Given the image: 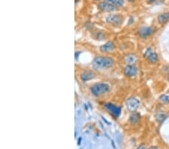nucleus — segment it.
I'll list each match as a JSON object with an SVG mask.
<instances>
[{
	"mask_svg": "<svg viewBox=\"0 0 169 149\" xmlns=\"http://www.w3.org/2000/svg\"><path fill=\"white\" fill-rule=\"evenodd\" d=\"M168 81H169V76H168Z\"/></svg>",
	"mask_w": 169,
	"mask_h": 149,
	"instance_id": "22",
	"label": "nucleus"
},
{
	"mask_svg": "<svg viewBox=\"0 0 169 149\" xmlns=\"http://www.w3.org/2000/svg\"><path fill=\"white\" fill-rule=\"evenodd\" d=\"M106 108L114 117H118L120 114V108L113 104H106Z\"/></svg>",
	"mask_w": 169,
	"mask_h": 149,
	"instance_id": "10",
	"label": "nucleus"
},
{
	"mask_svg": "<svg viewBox=\"0 0 169 149\" xmlns=\"http://www.w3.org/2000/svg\"><path fill=\"white\" fill-rule=\"evenodd\" d=\"M137 149H146V148H145V147H144V145H141V146H139V147Z\"/></svg>",
	"mask_w": 169,
	"mask_h": 149,
	"instance_id": "18",
	"label": "nucleus"
},
{
	"mask_svg": "<svg viewBox=\"0 0 169 149\" xmlns=\"http://www.w3.org/2000/svg\"><path fill=\"white\" fill-rule=\"evenodd\" d=\"M123 21H124V18L120 14H111V15L108 16L107 17V19H106V21L108 24L115 26H118L121 25L123 24Z\"/></svg>",
	"mask_w": 169,
	"mask_h": 149,
	"instance_id": "3",
	"label": "nucleus"
},
{
	"mask_svg": "<svg viewBox=\"0 0 169 149\" xmlns=\"http://www.w3.org/2000/svg\"><path fill=\"white\" fill-rule=\"evenodd\" d=\"M95 1H99V0H95Z\"/></svg>",
	"mask_w": 169,
	"mask_h": 149,
	"instance_id": "23",
	"label": "nucleus"
},
{
	"mask_svg": "<svg viewBox=\"0 0 169 149\" xmlns=\"http://www.w3.org/2000/svg\"><path fill=\"white\" fill-rule=\"evenodd\" d=\"M148 1L149 3H153V2H154L156 1V0H147Z\"/></svg>",
	"mask_w": 169,
	"mask_h": 149,
	"instance_id": "19",
	"label": "nucleus"
},
{
	"mask_svg": "<svg viewBox=\"0 0 169 149\" xmlns=\"http://www.w3.org/2000/svg\"><path fill=\"white\" fill-rule=\"evenodd\" d=\"M140 120V115L138 113H134L130 116L129 121L131 124H137Z\"/></svg>",
	"mask_w": 169,
	"mask_h": 149,
	"instance_id": "14",
	"label": "nucleus"
},
{
	"mask_svg": "<svg viewBox=\"0 0 169 149\" xmlns=\"http://www.w3.org/2000/svg\"><path fill=\"white\" fill-rule=\"evenodd\" d=\"M150 149H158V148L156 147H155V146H154V147H152Z\"/></svg>",
	"mask_w": 169,
	"mask_h": 149,
	"instance_id": "20",
	"label": "nucleus"
},
{
	"mask_svg": "<svg viewBox=\"0 0 169 149\" xmlns=\"http://www.w3.org/2000/svg\"><path fill=\"white\" fill-rule=\"evenodd\" d=\"M126 108L129 111L134 112L139 107L140 102L135 97H130L126 100Z\"/></svg>",
	"mask_w": 169,
	"mask_h": 149,
	"instance_id": "5",
	"label": "nucleus"
},
{
	"mask_svg": "<svg viewBox=\"0 0 169 149\" xmlns=\"http://www.w3.org/2000/svg\"><path fill=\"white\" fill-rule=\"evenodd\" d=\"M165 115H163V114H160V115H159L157 116V120H159V122L162 123V122L165 119Z\"/></svg>",
	"mask_w": 169,
	"mask_h": 149,
	"instance_id": "16",
	"label": "nucleus"
},
{
	"mask_svg": "<svg viewBox=\"0 0 169 149\" xmlns=\"http://www.w3.org/2000/svg\"><path fill=\"white\" fill-rule=\"evenodd\" d=\"M123 62L126 66H135L138 62V57L134 53H129L123 57Z\"/></svg>",
	"mask_w": 169,
	"mask_h": 149,
	"instance_id": "8",
	"label": "nucleus"
},
{
	"mask_svg": "<svg viewBox=\"0 0 169 149\" xmlns=\"http://www.w3.org/2000/svg\"><path fill=\"white\" fill-rule=\"evenodd\" d=\"M138 73V69L135 66H126L124 69V74L128 77H134Z\"/></svg>",
	"mask_w": 169,
	"mask_h": 149,
	"instance_id": "9",
	"label": "nucleus"
},
{
	"mask_svg": "<svg viewBox=\"0 0 169 149\" xmlns=\"http://www.w3.org/2000/svg\"><path fill=\"white\" fill-rule=\"evenodd\" d=\"M114 44L112 41H108L100 47V51L103 53H108V52L112 51L114 49Z\"/></svg>",
	"mask_w": 169,
	"mask_h": 149,
	"instance_id": "11",
	"label": "nucleus"
},
{
	"mask_svg": "<svg viewBox=\"0 0 169 149\" xmlns=\"http://www.w3.org/2000/svg\"><path fill=\"white\" fill-rule=\"evenodd\" d=\"M106 1L111 2L116 7H122L124 5V0H106Z\"/></svg>",
	"mask_w": 169,
	"mask_h": 149,
	"instance_id": "15",
	"label": "nucleus"
},
{
	"mask_svg": "<svg viewBox=\"0 0 169 149\" xmlns=\"http://www.w3.org/2000/svg\"><path fill=\"white\" fill-rule=\"evenodd\" d=\"M156 32V29L153 26H143L138 31L139 36L142 38H146L153 34Z\"/></svg>",
	"mask_w": 169,
	"mask_h": 149,
	"instance_id": "4",
	"label": "nucleus"
},
{
	"mask_svg": "<svg viewBox=\"0 0 169 149\" xmlns=\"http://www.w3.org/2000/svg\"><path fill=\"white\" fill-rule=\"evenodd\" d=\"M128 2H132L134 1V0H127Z\"/></svg>",
	"mask_w": 169,
	"mask_h": 149,
	"instance_id": "21",
	"label": "nucleus"
},
{
	"mask_svg": "<svg viewBox=\"0 0 169 149\" xmlns=\"http://www.w3.org/2000/svg\"><path fill=\"white\" fill-rule=\"evenodd\" d=\"M160 99H161V100L163 102H169V96H166V95L162 96Z\"/></svg>",
	"mask_w": 169,
	"mask_h": 149,
	"instance_id": "17",
	"label": "nucleus"
},
{
	"mask_svg": "<svg viewBox=\"0 0 169 149\" xmlns=\"http://www.w3.org/2000/svg\"><path fill=\"white\" fill-rule=\"evenodd\" d=\"M110 87L105 83H97L92 85L90 88V91L94 96H100L108 92Z\"/></svg>",
	"mask_w": 169,
	"mask_h": 149,
	"instance_id": "2",
	"label": "nucleus"
},
{
	"mask_svg": "<svg viewBox=\"0 0 169 149\" xmlns=\"http://www.w3.org/2000/svg\"><path fill=\"white\" fill-rule=\"evenodd\" d=\"M144 57L150 62V63H156L159 60V56L151 48H148L144 53Z\"/></svg>",
	"mask_w": 169,
	"mask_h": 149,
	"instance_id": "6",
	"label": "nucleus"
},
{
	"mask_svg": "<svg viewBox=\"0 0 169 149\" xmlns=\"http://www.w3.org/2000/svg\"><path fill=\"white\" fill-rule=\"evenodd\" d=\"M98 6H99V9H100V10L103 11L111 12V11H114L116 10V6L113 5V4H111V2H100Z\"/></svg>",
	"mask_w": 169,
	"mask_h": 149,
	"instance_id": "7",
	"label": "nucleus"
},
{
	"mask_svg": "<svg viewBox=\"0 0 169 149\" xmlns=\"http://www.w3.org/2000/svg\"><path fill=\"white\" fill-rule=\"evenodd\" d=\"M114 61L111 57L99 56L94 59L92 65L96 69H109L114 66Z\"/></svg>",
	"mask_w": 169,
	"mask_h": 149,
	"instance_id": "1",
	"label": "nucleus"
},
{
	"mask_svg": "<svg viewBox=\"0 0 169 149\" xmlns=\"http://www.w3.org/2000/svg\"><path fill=\"white\" fill-rule=\"evenodd\" d=\"M94 77H95V75L91 72H84V73L81 74V76H80V78H81V80H82L83 81H88L94 78Z\"/></svg>",
	"mask_w": 169,
	"mask_h": 149,
	"instance_id": "13",
	"label": "nucleus"
},
{
	"mask_svg": "<svg viewBox=\"0 0 169 149\" xmlns=\"http://www.w3.org/2000/svg\"><path fill=\"white\" fill-rule=\"evenodd\" d=\"M158 21L159 24H164L167 23L169 21V12H165V13H162L158 16Z\"/></svg>",
	"mask_w": 169,
	"mask_h": 149,
	"instance_id": "12",
	"label": "nucleus"
}]
</instances>
